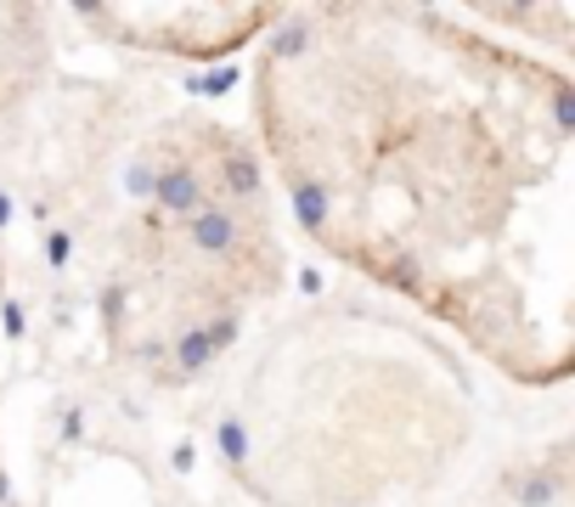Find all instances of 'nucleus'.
<instances>
[{
  "label": "nucleus",
  "instance_id": "obj_15",
  "mask_svg": "<svg viewBox=\"0 0 575 507\" xmlns=\"http://www.w3.org/2000/svg\"><path fill=\"white\" fill-rule=\"evenodd\" d=\"M237 327H243V322H237V316H220V322H209V327H204V333H209V344H215V355L237 344Z\"/></svg>",
  "mask_w": 575,
  "mask_h": 507
},
{
  "label": "nucleus",
  "instance_id": "obj_16",
  "mask_svg": "<svg viewBox=\"0 0 575 507\" xmlns=\"http://www.w3.org/2000/svg\"><path fill=\"white\" fill-rule=\"evenodd\" d=\"M170 468H175V474H192V468H198V445L181 440V445L170 451Z\"/></svg>",
  "mask_w": 575,
  "mask_h": 507
},
{
  "label": "nucleus",
  "instance_id": "obj_6",
  "mask_svg": "<svg viewBox=\"0 0 575 507\" xmlns=\"http://www.w3.org/2000/svg\"><path fill=\"white\" fill-rule=\"evenodd\" d=\"M220 181L231 197H260V164L249 159V152H226L220 159Z\"/></svg>",
  "mask_w": 575,
  "mask_h": 507
},
{
  "label": "nucleus",
  "instance_id": "obj_20",
  "mask_svg": "<svg viewBox=\"0 0 575 507\" xmlns=\"http://www.w3.org/2000/svg\"><path fill=\"white\" fill-rule=\"evenodd\" d=\"M12 501V479H7V468H0V507Z\"/></svg>",
  "mask_w": 575,
  "mask_h": 507
},
{
  "label": "nucleus",
  "instance_id": "obj_9",
  "mask_svg": "<svg viewBox=\"0 0 575 507\" xmlns=\"http://www.w3.org/2000/svg\"><path fill=\"white\" fill-rule=\"evenodd\" d=\"M231 85H237V68H209V74H192L186 79L192 96H226Z\"/></svg>",
  "mask_w": 575,
  "mask_h": 507
},
{
  "label": "nucleus",
  "instance_id": "obj_11",
  "mask_svg": "<svg viewBox=\"0 0 575 507\" xmlns=\"http://www.w3.org/2000/svg\"><path fill=\"white\" fill-rule=\"evenodd\" d=\"M553 130H558V136L575 130V90H569V85L553 90Z\"/></svg>",
  "mask_w": 575,
  "mask_h": 507
},
{
  "label": "nucleus",
  "instance_id": "obj_3",
  "mask_svg": "<svg viewBox=\"0 0 575 507\" xmlns=\"http://www.w3.org/2000/svg\"><path fill=\"white\" fill-rule=\"evenodd\" d=\"M508 496H513V507H553V501L564 496V474H553V468H531V474L508 479Z\"/></svg>",
  "mask_w": 575,
  "mask_h": 507
},
{
  "label": "nucleus",
  "instance_id": "obj_7",
  "mask_svg": "<svg viewBox=\"0 0 575 507\" xmlns=\"http://www.w3.org/2000/svg\"><path fill=\"white\" fill-rule=\"evenodd\" d=\"M311 45H316L311 23H305V18H288V23L271 34V57H276V63H294V57H305Z\"/></svg>",
  "mask_w": 575,
  "mask_h": 507
},
{
  "label": "nucleus",
  "instance_id": "obj_8",
  "mask_svg": "<svg viewBox=\"0 0 575 507\" xmlns=\"http://www.w3.org/2000/svg\"><path fill=\"white\" fill-rule=\"evenodd\" d=\"M215 445H220V456H226L231 468H243V463H249V451H254L249 423H243V418H220V423H215Z\"/></svg>",
  "mask_w": 575,
  "mask_h": 507
},
{
  "label": "nucleus",
  "instance_id": "obj_19",
  "mask_svg": "<svg viewBox=\"0 0 575 507\" xmlns=\"http://www.w3.org/2000/svg\"><path fill=\"white\" fill-rule=\"evenodd\" d=\"M7 226H12V197L0 192V231H7Z\"/></svg>",
  "mask_w": 575,
  "mask_h": 507
},
{
  "label": "nucleus",
  "instance_id": "obj_5",
  "mask_svg": "<svg viewBox=\"0 0 575 507\" xmlns=\"http://www.w3.org/2000/svg\"><path fill=\"white\" fill-rule=\"evenodd\" d=\"M170 355H175V373H181V378H198V373L215 362V344H209V333H204V327H186V333L175 338V349H170Z\"/></svg>",
  "mask_w": 575,
  "mask_h": 507
},
{
  "label": "nucleus",
  "instance_id": "obj_14",
  "mask_svg": "<svg viewBox=\"0 0 575 507\" xmlns=\"http://www.w3.org/2000/svg\"><path fill=\"white\" fill-rule=\"evenodd\" d=\"M0 333H7V338H23L29 333V316H23L18 299H0Z\"/></svg>",
  "mask_w": 575,
  "mask_h": 507
},
{
  "label": "nucleus",
  "instance_id": "obj_10",
  "mask_svg": "<svg viewBox=\"0 0 575 507\" xmlns=\"http://www.w3.org/2000/svg\"><path fill=\"white\" fill-rule=\"evenodd\" d=\"M85 429H90L85 406H63V423H57V445H79V440H85Z\"/></svg>",
  "mask_w": 575,
  "mask_h": 507
},
{
  "label": "nucleus",
  "instance_id": "obj_17",
  "mask_svg": "<svg viewBox=\"0 0 575 507\" xmlns=\"http://www.w3.org/2000/svg\"><path fill=\"white\" fill-rule=\"evenodd\" d=\"M383 277H390L395 288H417V266H412V260H395V266L383 271Z\"/></svg>",
  "mask_w": 575,
  "mask_h": 507
},
{
  "label": "nucleus",
  "instance_id": "obj_13",
  "mask_svg": "<svg viewBox=\"0 0 575 507\" xmlns=\"http://www.w3.org/2000/svg\"><path fill=\"white\" fill-rule=\"evenodd\" d=\"M153 181H159L153 164H130V170H124V192H130V197H153Z\"/></svg>",
  "mask_w": 575,
  "mask_h": 507
},
{
  "label": "nucleus",
  "instance_id": "obj_12",
  "mask_svg": "<svg viewBox=\"0 0 575 507\" xmlns=\"http://www.w3.org/2000/svg\"><path fill=\"white\" fill-rule=\"evenodd\" d=\"M68 260H74V237L68 231H52V237H45V266L68 271Z\"/></svg>",
  "mask_w": 575,
  "mask_h": 507
},
{
  "label": "nucleus",
  "instance_id": "obj_18",
  "mask_svg": "<svg viewBox=\"0 0 575 507\" xmlns=\"http://www.w3.org/2000/svg\"><path fill=\"white\" fill-rule=\"evenodd\" d=\"M294 288H300L305 299H316V293H322V271H311V266H305V271L294 277Z\"/></svg>",
  "mask_w": 575,
  "mask_h": 507
},
{
  "label": "nucleus",
  "instance_id": "obj_1",
  "mask_svg": "<svg viewBox=\"0 0 575 507\" xmlns=\"http://www.w3.org/2000/svg\"><path fill=\"white\" fill-rule=\"evenodd\" d=\"M153 209L170 215V220H192L204 209V175L192 164H164L159 181H153Z\"/></svg>",
  "mask_w": 575,
  "mask_h": 507
},
{
  "label": "nucleus",
  "instance_id": "obj_4",
  "mask_svg": "<svg viewBox=\"0 0 575 507\" xmlns=\"http://www.w3.org/2000/svg\"><path fill=\"white\" fill-rule=\"evenodd\" d=\"M327 215H333L327 186H322L316 175H300V181H294V220H300L305 231H327Z\"/></svg>",
  "mask_w": 575,
  "mask_h": 507
},
{
  "label": "nucleus",
  "instance_id": "obj_2",
  "mask_svg": "<svg viewBox=\"0 0 575 507\" xmlns=\"http://www.w3.org/2000/svg\"><path fill=\"white\" fill-rule=\"evenodd\" d=\"M186 237L198 254H231L237 248V215L220 209V203H204V209L186 220Z\"/></svg>",
  "mask_w": 575,
  "mask_h": 507
}]
</instances>
